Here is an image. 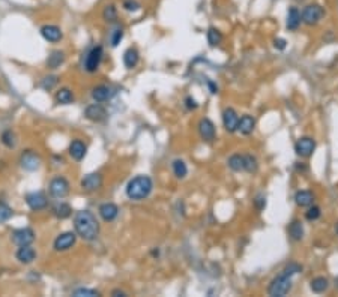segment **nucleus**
Wrapping results in <instances>:
<instances>
[{"label":"nucleus","mask_w":338,"mask_h":297,"mask_svg":"<svg viewBox=\"0 0 338 297\" xmlns=\"http://www.w3.org/2000/svg\"><path fill=\"white\" fill-rule=\"evenodd\" d=\"M74 228H76V234L87 242L95 240L100 234V224L90 210H80L76 213Z\"/></svg>","instance_id":"nucleus-1"},{"label":"nucleus","mask_w":338,"mask_h":297,"mask_svg":"<svg viewBox=\"0 0 338 297\" xmlns=\"http://www.w3.org/2000/svg\"><path fill=\"white\" fill-rule=\"evenodd\" d=\"M152 180L149 176H137L127 185V195L130 200L140 201L144 200L152 192Z\"/></svg>","instance_id":"nucleus-2"},{"label":"nucleus","mask_w":338,"mask_h":297,"mask_svg":"<svg viewBox=\"0 0 338 297\" xmlns=\"http://www.w3.org/2000/svg\"><path fill=\"white\" fill-rule=\"evenodd\" d=\"M290 290H292V276H288L286 273H281L271 282L268 291L274 297H283Z\"/></svg>","instance_id":"nucleus-3"},{"label":"nucleus","mask_w":338,"mask_h":297,"mask_svg":"<svg viewBox=\"0 0 338 297\" xmlns=\"http://www.w3.org/2000/svg\"><path fill=\"white\" fill-rule=\"evenodd\" d=\"M323 17H325V9H323V6H320L317 3L307 5L301 14L302 23H305L307 26H314V24H317Z\"/></svg>","instance_id":"nucleus-4"},{"label":"nucleus","mask_w":338,"mask_h":297,"mask_svg":"<svg viewBox=\"0 0 338 297\" xmlns=\"http://www.w3.org/2000/svg\"><path fill=\"white\" fill-rule=\"evenodd\" d=\"M48 191H50L52 197L62 200V198H65L69 194V182L65 177H60V176L54 177L50 182V185H48Z\"/></svg>","instance_id":"nucleus-5"},{"label":"nucleus","mask_w":338,"mask_h":297,"mask_svg":"<svg viewBox=\"0 0 338 297\" xmlns=\"http://www.w3.org/2000/svg\"><path fill=\"white\" fill-rule=\"evenodd\" d=\"M76 240H77V234L76 233H72V231L62 233L54 240V249L57 252H65V251L71 249V248L76 245Z\"/></svg>","instance_id":"nucleus-6"},{"label":"nucleus","mask_w":338,"mask_h":297,"mask_svg":"<svg viewBox=\"0 0 338 297\" xmlns=\"http://www.w3.org/2000/svg\"><path fill=\"white\" fill-rule=\"evenodd\" d=\"M20 165H21V168L27 170V171H35L41 165V158L36 152L26 150V152H23L20 156Z\"/></svg>","instance_id":"nucleus-7"},{"label":"nucleus","mask_w":338,"mask_h":297,"mask_svg":"<svg viewBox=\"0 0 338 297\" xmlns=\"http://www.w3.org/2000/svg\"><path fill=\"white\" fill-rule=\"evenodd\" d=\"M316 150V141L312 138H308V137H304V138H299L295 144V152L298 156L301 158H308L312 155V152Z\"/></svg>","instance_id":"nucleus-8"},{"label":"nucleus","mask_w":338,"mask_h":297,"mask_svg":"<svg viewBox=\"0 0 338 297\" xmlns=\"http://www.w3.org/2000/svg\"><path fill=\"white\" fill-rule=\"evenodd\" d=\"M11 240L17 246L32 245L35 242V231L32 228H20V230H15L11 234Z\"/></svg>","instance_id":"nucleus-9"},{"label":"nucleus","mask_w":338,"mask_h":297,"mask_svg":"<svg viewBox=\"0 0 338 297\" xmlns=\"http://www.w3.org/2000/svg\"><path fill=\"white\" fill-rule=\"evenodd\" d=\"M103 60V47H93L87 57H86V63H84V68L87 72H95L96 69L100 68V63Z\"/></svg>","instance_id":"nucleus-10"},{"label":"nucleus","mask_w":338,"mask_h":297,"mask_svg":"<svg viewBox=\"0 0 338 297\" xmlns=\"http://www.w3.org/2000/svg\"><path fill=\"white\" fill-rule=\"evenodd\" d=\"M26 203H27V206H29L32 210H35V212H38V210H44V209L48 206V200H47V197H45V194H44V192H41V191L27 194V195H26Z\"/></svg>","instance_id":"nucleus-11"},{"label":"nucleus","mask_w":338,"mask_h":297,"mask_svg":"<svg viewBox=\"0 0 338 297\" xmlns=\"http://www.w3.org/2000/svg\"><path fill=\"white\" fill-rule=\"evenodd\" d=\"M199 132H200V137L203 138V141L212 143L215 140V135H216L213 122L210 119H208V117L202 119L199 122Z\"/></svg>","instance_id":"nucleus-12"},{"label":"nucleus","mask_w":338,"mask_h":297,"mask_svg":"<svg viewBox=\"0 0 338 297\" xmlns=\"http://www.w3.org/2000/svg\"><path fill=\"white\" fill-rule=\"evenodd\" d=\"M223 125L227 132H234L237 131L239 125V116L233 108H226L223 113Z\"/></svg>","instance_id":"nucleus-13"},{"label":"nucleus","mask_w":338,"mask_h":297,"mask_svg":"<svg viewBox=\"0 0 338 297\" xmlns=\"http://www.w3.org/2000/svg\"><path fill=\"white\" fill-rule=\"evenodd\" d=\"M41 35L45 41L48 42H59L63 38L62 30L57 26H53V24H45V26L41 27Z\"/></svg>","instance_id":"nucleus-14"},{"label":"nucleus","mask_w":338,"mask_h":297,"mask_svg":"<svg viewBox=\"0 0 338 297\" xmlns=\"http://www.w3.org/2000/svg\"><path fill=\"white\" fill-rule=\"evenodd\" d=\"M84 116L92 122H103L107 119V110L100 104H93V105H89L86 108Z\"/></svg>","instance_id":"nucleus-15"},{"label":"nucleus","mask_w":338,"mask_h":297,"mask_svg":"<svg viewBox=\"0 0 338 297\" xmlns=\"http://www.w3.org/2000/svg\"><path fill=\"white\" fill-rule=\"evenodd\" d=\"M103 185V176L100 173H90V174L84 176V179L81 180V188L84 191H96L100 189Z\"/></svg>","instance_id":"nucleus-16"},{"label":"nucleus","mask_w":338,"mask_h":297,"mask_svg":"<svg viewBox=\"0 0 338 297\" xmlns=\"http://www.w3.org/2000/svg\"><path fill=\"white\" fill-rule=\"evenodd\" d=\"M86 152H87V147L86 144L81 141V140H74V141H71L69 144V155L71 158L74 159V161H83L84 156H86Z\"/></svg>","instance_id":"nucleus-17"},{"label":"nucleus","mask_w":338,"mask_h":297,"mask_svg":"<svg viewBox=\"0 0 338 297\" xmlns=\"http://www.w3.org/2000/svg\"><path fill=\"white\" fill-rule=\"evenodd\" d=\"M36 258V251L33 249V248L30 245H24V246H20L18 251H17V260L23 264H30L33 263Z\"/></svg>","instance_id":"nucleus-18"},{"label":"nucleus","mask_w":338,"mask_h":297,"mask_svg":"<svg viewBox=\"0 0 338 297\" xmlns=\"http://www.w3.org/2000/svg\"><path fill=\"white\" fill-rule=\"evenodd\" d=\"M302 23V18H301V12L298 11V8H290L288 9V14H287V21H286V27L287 30L290 32H295L299 29Z\"/></svg>","instance_id":"nucleus-19"},{"label":"nucleus","mask_w":338,"mask_h":297,"mask_svg":"<svg viewBox=\"0 0 338 297\" xmlns=\"http://www.w3.org/2000/svg\"><path fill=\"white\" fill-rule=\"evenodd\" d=\"M98 213H100V216H101L105 222H111V221H114V219L117 218V215H119V207H117L116 204H113V203H104V204L100 206Z\"/></svg>","instance_id":"nucleus-20"},{"label":"nucleus","mask_w":338,"mask_h":297,"mask_svg":"<svg viewBox=\"0 0 338 297\" xmlns=\"http://www.w3.org/2000/svg\"><path fill=\"white\" fill-rule=\"evenodd\" d=\"M254 126H256V120L250 114H245L239 119L237 131H240V134H244V135H250L254 131Z\"/></svg>","instance_id":"nucleus-21"},{"label":"nucleus","mask_w":338,"mask_h":297,"mask_svg":"<svg viewBox=\"0 0 338 297\" xmlns=\"http://www.w3.org/2000/svg\"><path fill=\"white\" fill-rule=\"evenodd\" d=\"M111 89L107 86H98L92 90V98L95 99L96 102H105L111 98Z\"/></svg>","instance_id":"nucleus-22"},{"label":"nucleus","mask_w":338,"mask_h":297,"mask_svg":"<svg viewBox=\"0 0 338 297\" xmlns=\"http://www.w3.org/2000/svg\"><path fill=\"white\" fill-rule=\"evenodd\" d=\"M295 201L299 207H308L314 201V195L311 191H298L295 195Z\"/></svg>","instance_id":"nucleus-23"},{"label":"nucleus","mask_w":338,"mask_h":297,"mask_svg":"<svg viewBox=\"0 0 338 297\" xmlns=\"http://www.w3.org/2000/svg\"><path fill=\"white\" fill-rule=\"evenodd\" d=\"M138 60H140V54H138V51L135 48H128L127 51L124 53V65L128 68V69H132V68H135L137 66V63H138Z\"/></svg>","instance_id":"nucleus-24"},{"label":"nucleus","mask_w":338,"mask_h":297,"mask_svg":"<svg viewBox=\"0 0 338 297\" xmlns=\"http://www.w3.org/2000/svg\"><path fill=\"white\" fill-rule=\"evenodd\" d=\"M56 101L60 105H69V104L74 102V95H72V92L68 87L59 89L56 92Z\"/></svg>","instance_id":"nucleus-25"},{"label":"nucleus","mask_w":338,"mask_h":297,"mask_svg":"<svg viewBox=\"0 0 338 297\" xmlns=\"http://www.w3.org/2000/svg\"><path fill=\"white\" fill-rule=\"evenodd\" d=\"M288 234H290V237L293 240H296V242L302 240V237H304V225H302V222L298 221V219H295L292 224H290V227H288Z\"/></svg>","instance_id":"nucleus-26"},{"label":"nucleus","mask_w":338,"mask_h":297,"mask_svg":"<svg viewBox=\"0 0 338 297\" xmlns=\"http://www.w3.org/2000/svg\"><path fill=\"white\" fill-rule=\"evenodd\" d=\"M328 287H329V282H328V279L323 278V276L314 278V279H312V281L310 282V288H311L312 291H314V293H317V294L325 293V291L328 290Z\"/></svg>","instance_id":"nucleus-27"},{"label":"nucleus","mask_w":338,"mask_h":297,"mask_svg":"<svg viewBox=\"0 0 338 297\" xmlns=\"http://www.w3.org/2000/svg\"><path fill=\"white\" fill-rule=\"evenodd\" d=\"M53 213H54V216L59 218V219H66V218H69V216L72 215V209H71V206L66 204V203H59V204H56V206L53 207Z\"/></svg>","instance_id":"nucleus-28"},{"label":"nucleus","mask_w":338,"mask_h":297,"mask_svg":"<svg viewBox=\"0 0 338 297\" xmlns=\"http://www.w3.org/2000/svg\"><path fill=\"white\" fill-rule=\"evenodd\" d=\"M63 62H65V54L62 51H53L47 59V65H48V68H50V69L59 68Z\"/></svg>","instance_id":"nucleus-29"},{"label":"nucleus","mask_w":338,"mask_h":297,"mask_svg":"<svg viewBox=\"0 0 338 297\" xmlns=\"http://www.w3.org/2000/svg\"><path fill=\"white\" fill-rule=\"evenodd\" d=\"M173 173H175V176L178 179H183L186 174H188V167L183 161L181 159H176L173 161Z\"/></svg>","instance_id":"nucleus-30"},{"label":"nucleus","mask_w":338,"mask_h":297,"mask_svg":"<svg viewBox=\"0 0 338 297\" xmlns=\"http://www.w3.org/2000/svg\"><path fill=\"white\" fill-rule=\"evenodd\" d=\"M223 41V35L218 29H215V27H210L208 30V42L212 45V47H216V45H220Z\"/></svg>","instance_id":"nucleus-31"},{"label":"nucleus","mask_w":338,"mask_h":297,"mask_svg":"<svg viewBox=\"0 0 338 297\" xmlns=\"http://www.w3.org/2000/svg\"><path fill=\"white\" fill-rule=\"evenodd\" d=\"M229 167L233 170V171H244V156L240 155H233L229 158L227 161Z\"/></svg>","instance_id":"nucleus-32"},{"label":"nucleus","mask_w":338,"mask_h":297,"mask_svg":"<svg viewBox=\"0 0 338 297\" xmlns=\"http://www.w3.org/2000/svg\"><path fill=\"white\" fill-rule=\"evenodd\" d=\"M103 18L108 23H114L117 20V9L114 5H107L103 11Z\"/></svg>","instance_id":"nucleus-33"},{"label":"nucleus","mask_w":338,"mask_h":297,"mask_svg":"<svg viewBox=\"0 0 338 297\" xmlns=\"http://www.w3.org/2000/svg\"><path fill=\"white\" fill-rule=\"evenodd\" d=\"M12 215H14V210L6 203L0 201V224H2V222L9 221L12 218Z\"/></svg>","instance_id":"nucleus-34"},{"label":"nucleus","mask_w":338,"mask_h":297,"mask_svg":"<svg viewBox=\"0 0 338 297\" xmlns=\"http://www.w3.org/2000/svg\"><path fill=\"white\" fill-rule=\"evenodd\" d=\"M257 159L251 155H245L244 156V170L248 173H256L257 171Z\"/></svg>","instance_id":"nucleus-35"},{"label":"nucleus","mask_w":338,"mask_h":297,"mask_svg":"<svg viewBox=\"0 0 338 297\" xmlns=\"http://www.w3.org/2000/svg\"><path fill=\"white\" fill-rule=\"evenodd\" d=\"M72 296H76V297H98L100 291L92 290V288H78V290L72 291Z\"/></svg>","instance_id":"nucleus-36"},{"label":"nucleus","mask_w":338,"mask_h":297,"mask_svg":"<svg viewBox=\"0 0 338 297\" xmlns=\"http://www.w3.org/2000/svg\"><path fill=\"white\" fill-rule=\"evenodd\" d=\"M2 143H3L8 148H14L15 144H17L15 134H14L12 131H5L3 135H2Z\"/></svg>","instance_id":"nucleus-37"},{"label":"nucleus","mask_w":338,"mask_h":297,"mask_svg":"<svg viewBox=\"0 0 338 297\" xmlns=\"http://www.w3.org/2000/svg\"><path fill=\"white\" fill-rule=\"evenodd\" d=\"M122 39H124V29H122V27H116V29L111 32V36H110L111 45H113V47H117Z\"/></svg>","instance_id":"nucleus-38"},{"label":"nucleus","mask_w":338,"mask_h":297,"mask_svg":"<svg viewBox=\"0 0 338 297\" xmlns=\"http://www.w3.org/2000/svg\"><path fill=\"white\" fill-rule=\"evenodd\" d=\"M301 270H302V267H301L298 263H290V264L286 266V267L283 269L281 273H286V275H288V276H293V275L299 273Z\"/></svg>","instance_id":"nucleus-39"},{"label":"nucleus","mask_w":338,"mask_h":297,"mask_svg":"<svg viewBox=\"0 0 338 297\" xmlns=\"http://www.w3.org/2000/svg\"><path fill=\"white\" fill-rule=\"evenodd\" d=\"M57 77L56 75H50V77H45L44 80H42V83H41V87L44 89V90H52L56 84H57Z\"/></svg>","instance_id":"nucleus-40"},{"label":"nucleus","mask_w":338,"mask_h":297,"mask_svg":"<svg viewBox=\"0 0 338 297\" xmlns=\"http://www.w3.org/2000/svg\"><path fill=\"white\" fill-rule=\"evenodd\" d=\"M320 215H322V210H320V207H317V206H312V207H310V209L305 212V218H307L308 221H316V219L320 218Z\"/></svg>","instance_id":"nucleus-41"},{"label":"nucleus","mask_w":338,"mask_h":297,"mask_svg":"<svg viewBox=\"0 0 338 297\" xmlns=\"http://www.w3.org/2000/svg\"><path fill=\"white\" fill-rule=\"evenodd\" d=\"M254 206L259 212H261L264 207H266V198H264V195H257L254 198Z\"/></svg>","instance_id":"nucleus-42"},{"label":"nucleus","mask_w":338,"mask_h":297,"mask_svg":"<svg viewBox=\"0 0 338 297\" xmlns=\"http://www.w3.org/2000/svg\"><path fill=\"white\" fill-rule=\"evenodd\" d=\"M124 8L127 11H130V12H135V11L140 9V3L135 2V0H125V2H124Z\"/></svg>","instance_id":"nucleus-43"},{"label":"nucleus","mask_w":338,"mask_h":297,"mask_svg":"<svg viewBox=\"0 0 338 297\" xmlns=\"http://www.w3.org/2000/svg\"><path fill=\"white\" fill-rule=\"evenodd\" d=\"M186 107H188L189 110H196L199 105H197V102H196V99H192L191 96H188V98H186Z\"/></svg>","instance_id":"nucleus-44"},{"label":"nucleus","mask_w":338,"mask_h":297,"mask_svg":"<svg viewBox=\"0 0 338 297\" xmlns=\"http://www.w3.org/2000/svg\"><path fill=\"white\" fill-rule=\"evenodd\" d=\"M286 44H287V42H286L284 39H275V41H274V45H275L277 50H284V48H286Z\"/></svg>","instance_id":"nucleus-45"},{"label":"nucleus","mask_w":338,"mask_h":297,"mask_svg":"<svg viewBox=\"0 0 338 297\" xmlns=\"http://www.w3.org/2000/svg\"><path fill=\"white\" fill-rule=\"evenodd\" d=\"M111 296H114V297H125V296H127V293H125V291H122V290H113Z\"/></svg>","instance_id":"nucleus-46"},{"label":"nucleus","mask_w":338,"mask_h":297,"mask_svg":"<svg viewBox=\"0 0 338 297\" xmlns=\"http://www.w3.org/2000/svg\"><path fill=\"white\" fill-rule=\"evenodd\" d=\"M335 233L338 234V224H337V227H335Z\"/></svg>","instance_id":"nucleus-47"}]
</instances>
